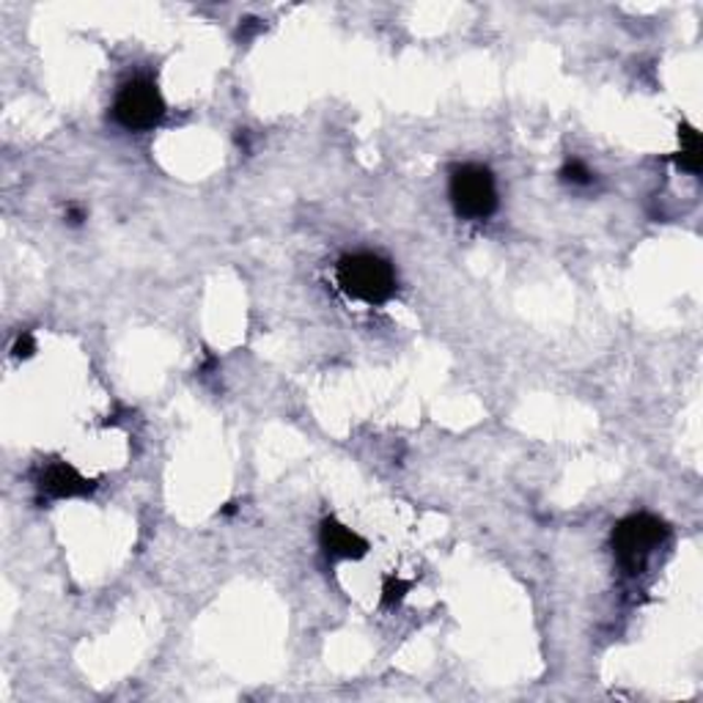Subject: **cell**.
<instances>
[{
  "label": "cell",
  "instance_id": "30bf717a",
  "mask_svg": "<svg viewBox=\"0 0 703 703\" xmlns=\"http://www.w3.org/2000/svg\"><path fill=\"white\" fill-rule=\"evenodd\" d=\"M11 352H14L16 360H27V357H31L33 352H36V341H33L31 333L16 335V341H14V346H11Z\"/></svg>",
  "mask_w": 703,
  "mask_h": 703
},
{
  "label": "cell",
  "instance_id": "ba28073f",
  "mask_svg": "<svg viewBox=\"0 0 703 703\" xmlns=\"http://www.w3.org/2000/svg\"><path fill=\"white\" fill-rule=\"evenodd\" d=\"M558 179L563 181V185H571V187H585L593 181V174H591V168L582 163V159L569 157L563 165H560Z\"/></svg>",
  "mask_w": 703,
  "mask_h": 703
},
{
  "label": "cell",
  "instance_id": "52a82bcc",
  "mask_svg": "<svg viewBox=\"0 0 703 703\" xmlns=\"http://www.w3.org/2000/svg\"><path fill=\"white\" fill-rule=\"evenodd\" d=\"M679 143H681V148L676 152L673 163L679 165L681 170H687V174L698 176L701 174V135H698L695 126L687 124V121H681Z\"/></svg>",
  "mask_w": 703,
  "mask_h": 703
},
{
  "label": "cell",
  "instance_id": "8fae6325",
  "mask_svg": "<svg viewBox=\"0 0 703 703\" xmlns=\"http://www.w3.org/2000/svg\"><path fill=\"white\" fill-rule=\"evenodd\" d=\"M66 217H69L71 225H80L82 220H86V212H82V209H77V207H69V214H66Z\"/></svg>",
  "mask_w": 703,
  "mask_h": 703
},
{
  "label": "cell",
  "instance_id": "8992f818",
  "mask_svg": "<svg viewBox=\"0 0 703 703\" xmlns=\"http://www.w3.org/2000/svg\"><path fill=\"white\" fill-rule=\"evenodd\" d=\"M319 544H322L324 555L333 560H360L368 553V542L355 533L352 527L341 525L338 520H324L319 527Z\"/></svg>",
  "mask_w": 703,
  "mask_h": 703
},
{
  "label": "cell",
  "instance_id": "277c9868",
  "mask_svg": "<svg viewBox=\"0 0 703 703\" xmlns=\"http://www.w3.org/2000/svg\"><path fill=\"white\" fill-rule=\"evenodd\" d=\"M113 119L130 132L154 130L165 119V99L157 82L148 77H135V80L124 82L113 99Z\"/></svg>",
  "mask_w": 703,
  "mask_h": 703
},
{
  "label": "cell",
  "instance_id": "5b68a950",
  "mask_svg": "<svg viewBox=\"0 0 703 703\" xmlns=\"http://www.w3.org/2000/svg\"><path fill=\"white\" fill-rule=\"evenodd\" d=\"M97 489V481L82 476L77 467L66 465V461H53L38 476V492L47 494L53 500H69V498H88Z\"/></svg>",
  "mask_w": 703,
  "mask_h": 703
},
{
  "label": "cell",
  "instance_id": "7a4b0ae2",
  "mask_svg": "<svg viewBox=\"0 0 703 703\" xmlns=\"http://www.w3.org/2000/svg\"><path fill=\"white\" fill-rule=\"evenodd\" d=\"M448 196L461 220H487L498 209V185L487 165H456L450 170Z\"/></svg>",
  "mask_w": 703,
  "mask_h": 703
},
{
  "label": "cell",
  "instance_id": "9c48e42d",
  "mask_svg": "<svg viewBox=\"0 0 703 703\" xmlns=\"http://www.w3.org/2000/svg\"><path fill=\"white\" fill-rule=\"evenodd\" d=\"M410 582L401 580V577H384L382 585V604L384 607H395V604L404 602V596L410 593Z\"/></svg>",
  "mask_w": 703,
  "mask_h": 703
},
{
  "label": "cell",
  "instance_id": "3957f363",
  "mask_svg": "<svg viewBox=\"0 0 703 703\" xmlns=\"http://www.w3.org/2000/svg\"><path fill=\"white\" fill-rule=\"evenodd\" d=\"M670 536V527L654 514H632L621 520L613 531V553L624 571L637 574L648 555Z\"/></svg>",
  "mask_w": 703,
  "mask_h": 703
},
{
  "label": "cell",
  "instance_id": "6da1fadb",
  "mask_svg": "<svg viewBox=\"0 0 703 703\" xmlns=\"http://www.w3.org/2000/svg\"><path fill=\"white\" fill-rule=\"evenodd\" d=\"M335 278L352 300L368 302V305H382L399 289L393 264L377 253H352L344 256L335 267Z\"/></svg>",
  "mask_w": 703,
  "mask_h": 703
}]
</instances>
